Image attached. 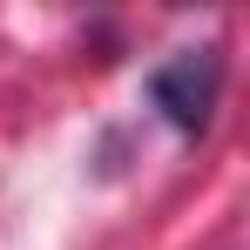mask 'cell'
Returning a JSON list of instances; mask_svg holds the SVG:
<instances>
[{"label":"cell","mask_w":250,"mask_h":250,"mask_svg":"<svg viewBox=\"0 0 250 250\" xmlns=\"http://www.w3.org/2000/svg\"><path fill=\"white\" fill-rule=\"evenodd\" d=\"M149 95L183 135H203L209 115H216V95H223V61L216 47H176L163 68L149 75Z\"/></svg>","instance_id":"obj_1"}]
</instances>
